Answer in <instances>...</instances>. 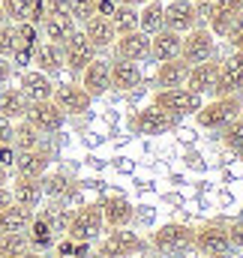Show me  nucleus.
<instances>
[{"instance_id":"obj_1","label":"nucleus","mask_w":243,"mask_h":258,"mask_svg":"<svg viewBox=\"0 0 243 258\" xmlns=\"http://www.w3.org/2000/svg\"><path fill=\"white\" fill-rule=\"evenodd\" d=\"M237 114H243V93H225V96H213L210 102H201L195 120L201 129H222Z\"/></svg>"},{"instance_id":"obj_2","label":"nucleus","mask_w":243,"mask_h":258,"mask_svg":"<svg viewBox=\"0 0 243 258\" xmlns=\"http://www.w3.org/2000/svg\"><path fill=\"white\" fill-rule=\"evenodd\" d=\"M150 243H153V249L162 252V255L180 258V255H186L189 249H195V228H189V225H183V222H168V225H162V228L153 231Z\"/></svg>"},{"instance_id":"obj_3","label":"nucleus","mask_w":243,"mask_h":258,"mask_svg":"<svg viewBox=\"0 0 243 258\" xmlns=\"http://www.w3.org/2000/svg\"><path fill=\"white\" fill-rule=\"evenodd\" d=\"M102 228H105V219H102V207H99V204L78 207V210L66 219V237H69L72 243H90Z\"/></svg>"},{"instance_id":"obj_4","label":"nucleus","mask_w":243,"mask_h":258,"mask_svg":"<svg viewBox=\"0 0 243 258\" xmlns=\"http://www.w3.org/2000/svg\"><path fill=\"white\" fill-rule=\"evenodd\" d=\"M144 249H147V243L135 231H129L126 225L123 228H111L105 234V240L99 243V255L102 258H135Z\"/></svg>"},{"instance_id":"obj_5","label":"nucleus","mask_w":243,"mask_h":258,"mask_svg":"<svg viewBox=\"0 0 243 258\" xmlns=\"http://www.w3.org/2000/svg\"><path fill=\"white\" fill-rule=\"evenodd\" d=\"M201 102H204V96H198V93H192L186 87H168V90H156L153 93V105L168 111V114H174V117L195 114L201 108Z\"/></svg>"},{"instance_id":"obj_6","label":"nucleus","mask_w":243,"mask_h":258,"mask_svg":"<svg viewBox=\"0 0 243 258\" xmlns=\"http://www.w3.org/2000/svg\"><path fill=\"white\" fill-rule=\"evenodd\" d=\"M96 57V48L90 45V39L84 36V30H72L63 39V66L75 75H81V69Z\"/></svg>"},{"instance_id":"obj_7","label":"nucleus","mask_w":243,"mask_h":258,"mask_svg":"<svg viewBox=\"0 0 243 258\" xmlns=\"http://www.w3.org/2000/svg\"><path fill=\"white\" fill-rule=\"evenodd\" d=\"M213 33L210 27H192L189 33H183V48H180V57L189 66L195 63H204L213 57Z\"/></svg>"},{"instance_id":"obj_8","label":"nucleus","mask_w":243,"mask_h":258,"mask_svg":"<svg viewBox=\"0 0 243 258\" xmlns=\"http://www.w3.org/2000/svg\"><path fill=\"white\" fill-rule=\"evenodd\" d=\"M24 120L36 129V132L48 135V132H57V129H63L66 114H63L60 108L54 105V99H45V102H30V105H27Z\"/></svg>"},{"instance_id":"obj_9","label":"nucleus","mask_w":243,"mask_h":258,"mask_svg":"<svg viewBox=\"0 0 243 258\" xmlns=\"http://www.w3.org/2000/svg\"><path fill=\"white\" fill-rule=\"evenodd\" d=\"M162 27L174 30V33H189L192 27H198V12L192 0H171L162 9Z\"/></svg>"},{"instance_id":"obj_10","label":"nucleus","mask_w":243,"mask_h":258,"mask_svg":"<svg viewBox=\"0 0 243 258\" xmlns=\"http://www.w3.org/2000/svg\"><path fill=\"white\" fill-rule=\"evenodd\" d=\"M195 249L201 255H216V252L231 249L228 225H222V222H204L201 228H195Z\"/></svg>"},{"instance_id":"obj_11","label":"nucleus","mask_w":243,"mask_h":258,"mask_svg":"<svg viewBox=\"0 0 243 258\" xmlns=\"http://www.w3.org/2000/svg\"><path fill=\"white\" fill-rule=\"evenodd\" d=\"M216 78H219V60L210 57V60L195 63L192 69H189L183 87L192 90V93H198V96H213V90H216Z\"/></svg>"},{"instance_id":"obj_12","label":"nucleus","mask_w":243,"mask_h":258,"mask_svg":"<svg viewBox=\"0 0 243 258\" xmlns=\"http://www.w3.org/2000/svg\"><path fill=\"white\" fill-rule=\"evenodd\" d=\"M174 126H177V117L162 111V108H156V105H147V108H141L132 117V129L141 132V135H159V132H168Z\"/></svg>"},{"instance_id":"obj_13","label":"nucleus","mask_w":243,"mask_h":258,"mask_svg":"<svg viewBox=\"0 0 243 258\" xmlns=\"http://www.w3.org/2000/svg\"><path fill=\"white\" fill-rule=\"evenodd\" d=\"M48 165H51V153L45 150V147H33V150H15V174H21V177H36V180H42L45 177V171H48Z\"/></svg>"},{"instance_id":"obj_14","label":"nucleus","mask_w":243,"mask_h":258,"mask_svg":"<svg viewBox=\"0 0 243 258\" xmlns=\"http://www.w3.org/2000/svg\"><path fill=\"white\" fill-rule=\"evenodd\" d=\"M225 93H243V51H234L225 63H219L213 96H225Z\"/></svg>"},{"instance_id":"obj_15","label":"nucleus","mask_w":243,"mask_h":258,"mask_svg":"<svg viewBox=\"0 0 243 258\" xmlns=\"http://www.w3.org/2000/svg\"><path fill=\"white\" fill-rule=\"evenodd\" d=\"M114 48H117V57L141 63V60L150 57V36L144 30H129V33H120L114 39Z\"/></svg>"},{"instance_id":"obj_16","label":"nucleus","mask_w":243,"mask_h":258,"mask_svg":"<svg viewBox=\"0 0 243 258\" xmlns=\"http://www.w3.org/2000/svg\"><path fill=\"white\" fill-rule=\"evenodd\" d=\"M54 105L60 108L63 114H84L87 108H90V93L81 87V84H60V87H54Z\"/></svg>"},{"instance_id":"obj_17","label":"nucleus","mask_w":243,"mask_h":258,"mask_svg":"<svg viewBox=\"0 0 243 258\" xmlns=\"http://www.w3.org/2000/svg\"><path fill=\"white\" fill-rule=\"evenodd\" d=\"M18 87H21V93H24L30 102H45V99L54 96V81H51V75H45V72H39V69H24Z\"/></svg>"},{"instance_id":"obj_18","label":"nucleus","mask_w":243,"mask_h":258,"mask_svg":"<svg viewBox=\"0 0 243 258\" xmlns=\"http://www.w3.org/2000/svg\"><path fill=\"white\" fill-rule=\"evenodd\" d=\"M81 87L90 93V99H96V96H102L108 87H111V75H108V63L105 60H99V57H93L90 63L81 69Z\"/></svg>"},{"instance_id":"obj_19","label":"nucleus","mask_w":243,"mask_h":258,"mask_svg":"<svg viewBox=\"0 0 243 258\" xmlns=\"http://www.w3.org/2000/svg\"><path fill=\"white\" fill-rule=\"evenodd\" d=\"M180 48H183V36L174 33V30H165L162 27V30H156L150 36V57L156 63L171 60V57H180Z\"/></svg>"},{"instance_id":"obj_20","label":"nucleus","mask_w":243,"mask_h":258,"mask_svg":"<svg viewBox=\"0 0 243 258\" xmlns=\"http://www.w3.org/2000/svg\"><path fill=\"white\" fill-rule=\"evenodd\" d=\"M99 207H102V219H105V225H111V228H123V225H129L132 216H135L132 201L123 198V195H111V198H105Z\"/></svg>"},{"instance_id":"obj_21","label":"nucleus","mask_w":243,"mask_h":258,"mask_svg":"<svg viewBox=\"0 0 243 258\" xmlns=\"http://www.w3.org/2000/svg\"><path fill=\"white\" fill-rule=\"evenodd\" d=\"M192 66L186 63L183 57H171V60H162L156 69V87L159 90H168V87H183L186 84V75H189Z\"/></svg>"},{"instance_id":"obj_22","label":"nucleus","mask_w":243,"mask_h":258,"mask_svg":"<svg viewBox=\"0 0 243 258\" xmlns=\"http://www.w3.org/2000/svg\"><path fill=\"white\" fill-rule=\"evenodd\" d=\"M27 105H30V99L21 93V87H0V114L3 117H9L12 123L24 120Z\"/></svg>"},{"instance_id":"obj_23","label":"nucleus","mask_w":243,"mask_h":258,"mask_svg":"<svg viewBox=\"0 0 243 258\" xmlns=\"http://www.w3.org/2000/svg\"><path fill=\"white\" fill-rule=\"evenodd\" d=\"M33 63L39 72H45V75H54L57 69H63V45L57 42H39L36 48H33Z\"/></svg>"},{"instance_id":"obj_24","label":"nucleus","mask_w":243,"mask_h":258,"mask_svg":"<svg viewBox=\"0 0 243 258\" xmlns=\"http://www.w3.org/2000/svg\"><path fill=\"white\" fill-rule=\"evenodd\" d=\"M9 192H12V201H15V204L30 207V210H33V207L42 201V195H45L42 192V183H39L36 177H21V174L15 177V183H12Z\"/></svg>"},{"instance_id":"obj_25","label":"nucleus","mask_w":243,"mask_h":258,"mask_svg":"<svg viewBox=\"0 0 243 258\" xmlns=\"http://www.w3.org/2000/svg\"><path fill=\"white\" fill-rule=\"evenodd\" d=\"M84 36L90 39L93 48H108V45L117 39V33H114L108 15H93L90 21H84Z\"/></svg>"},{"instance_id":"obj_26","label":"nucleus","mask_w":243,"mask_h":258,"mask_svg":"<svg viewBox=\"0 0 243 258\" xmlns=\"http://www.w3.org/2000/svg\"><path fill=\"white\" fill-rule=\"evenodd\" d=\"M108 75H111V84L117 90H135L141 84V69H138V63L123 60V57H117L114 63L108 66Z\"/></svg>"},{"instance_id":"obj_27","label":"nucleus","mask_w":243,"mask_h":258,"mask_svg":"<svg viewBox=\"0 0 243 258\" xmlns=\"http://www.w3.org/2000/svg\"><path fill=\"white\" fill-rule=\"evenodd\" d=\"M72 30H75V18H72L69 12H60V15L45 12V18H42V33H45V39H48V42L63 45V39H66Z\"/></svg>"},{"instance_id":"obj_28","label":"nucleus","mask_w":243,"mask_h":258,"mask_svg":"<svg viewBox=\"0 0 243 258\" xmlns=\"http://www.w3.org/2000/svg\"><path fill=\"white\" fill-rule=\"evenodd\" d=\"M33 216L36 213L30 207H21V204L12 201L9 207L0 210V234H6V231H27V225H30Z\"/></svg>"},{"instance_id":"obj_29","label":"nucleus","mask_w":243,"mask_h":258,"mask_svg":"<svg viewBox=\"0 0 243 258\" xmlns=\"http://www.w3.org/2000/svg\"><path fill=\"white\" fill-rule=\"evenodd\" d=\"M24 234L30 240V249H39L42 252V249H51L54 246V228H51V222L45 216H33Z\"/></svg>"},{"instance_id":"obj_30","label":"nucleus","mask_w":243,"mask_h":258,"mask_svg":"<svg viewBox=\"0 0 243 258\" xmlns=\"http://www.w3.org/2000/svg\"><path fill=\"white\" fill-rule=\"evenodd\" d=\"M162 9H165L162 0H147L138 9V30H144L147 36H153L156 30H162Z\"/></svg>"},{"instance_id":"obj_31","label":"nucleus","mask_w":243,"mask_h":258,"mask_svg":"<svg viewBox=\"0 0 243 258\" xmlns=\"http://www.w3.org/2000/svg\"><path fill=\"white\" fill-rule=\"evenodd\" d=\"M114 33H129V30H138V6H129V3H117L114 12L108 15Z\"/></svg>"},{"instance_id":"obj_32","label":"nucleus","mask_w":243,"mask_h":258,"mask_svg":"<svg viewBox=\"0 0 243 258\" xmlns=\"http://www.w3.org/2000/svg\"><path fill=\"white\" fill-rule=\"evenodd\" d=\"M39 138H42V132H36L27 120H18L12 126V147L15 150H33V147H39Z\"/></svg>"},{"instance_id":"obj_33","label":"nucleus","mask_w":243,"mask_h":258,"mask_svg":"<svg viewBox=\"0 0 243 258\" xmlns=\"http://www.w3.org/2000/svg\"><path fill=\"white\" fill-rule=\"evenodd\" d=\"M30 249V240L24 231H6L0 234V258H12V255H21Z\"/></svg>"},{"instance_id":"obj_34","label":"nucleus","mask_w":243,"mask_h":258,"mask_svg":"<svg viewBox=\"0 0 243 258\" xmlns=\"http://www.w3.org/2000/svg\"><path fill=\"white\" fill-rule=\"evenodd\" d=\"M0 9H3V15H6V21L18 24V21H27V18H30L33 0H0Z\"/></svg>"},{"instance_id":"obj_35","label":"nucleus","mask_w":243,"mask_h":258,"mask_svg":"<svg viewBox=\"0 0 243 258\" xmlns=\"http://www.w3.org/2000/svg\"><path fill=\"white\" fill-rule=\"evenodd\" d=\"M222 144H225V147H231L234 153H240V150H243V117H240V114L222 126Z\"/></svg>"},{"instance_id":"obj_36","label":"nucleus","mask_w":243,"mask_h":258,"mask_svg":"<svg viewBox=\"0 0 243 258\" xmlns=\"http://www.w3.org/2000/svg\"><path fill=\"white\" fill-rule=\"evenodd\" d=\"M18 48V33H15V24H0V57H12Z\"/></svg>"},{"instance_id":"obj_37","label":"nucleus","mask_w":243,"mask_h":258,"mask_svg":"<svg viewBox=\"0 0 243 258\" xmlns=\"http://www.w3.org/2000/svg\"><path fill=\"white\" fill-rule=\"evenodd\" d=\"M69 15L75 21H90L96 15V0H69Z\"/></svg>"},{"instance_id":"obj_38","label":"nucleus","mask_w":243,"mask_h":258,"mask_svg":"<svg viewBox=\"0 0 243 258\" xmlns=\"http://www.w3.org/2000/svg\"><path fill=\"white\" fill-rule=\"evenodd\" d=\"M225 42H228V48L231 51H243V12L228 24V30H225V36H222Z\"/></svg>"},{"instance_id":"obj_39","label":"nucleus","mask_w":243,"mask_h":258,"mask_svg":"<svg viewBox=\"0 0 243 258\" xmlns=\"http://www.w3.org/2000/svg\"><path fill=\"white\" fill-rule=\"evenodd\" d=\"M42 183V192H48V195H60L66 192V186H69V180L63 177V174H54V177H48V180H39Z\"/></svg>"},{"instance_id":"obj_40","label":"nucleus","mask_w":243,"mask_h":258,"mask_svg":"<svg viewBox=\"0 0 243 258\" xmlns=\"http://www.w3.org/2000/svg\"><path fill=\"white\" fill-rule=\"evenodd\" d=\"M228 240H231V246L243 249V219H240V222H231V225H228Z\"/></svg>"},{"instance_id":"obj_41","label":"nucleus","mask_w":243,"mask_h":258,"mask_svg":"<svg viewBox=\"0 0 243 258\" xmlns=\"http://www.w3.org/2000/svg\"><path fill=\"white\" fill-rule=\"evenodd\" d=\"M0 165L3 168H12L15 165V147L12 144H0Z\"/></svg>"},{"instance_id":"obj_42","label":"nucleus","mask_w":243,"mask_h":258,"mask_svg":"<svg viewBox=\"0 0 243 258\" xmlns=\"http://www.w3.org/2000/svg\"><path fill=\"white\" fill-rule=\"evenodd\" d=\"M12 126H15V123L0 114V144H12Z\"/></svg>"},{"instance_id":"obj_43","label":"nucleus","mask_w":243,"mask_h":258,"mask_svg":"<svg viewBox=\"0 0 243 258\" xmlns=\"http://www.w3.org/2000/svg\"><path fill=\"white\" fill-rule=\"evenodd\" d=\"M12 78V60L9 57H0V84H6Z\"/></svg>"},{"instance_id":"obj_44","label":"nucleus","mask_w":243,"mask_h":258,"mask_svg":"<svg viewBox=\"0 0 243 258\" xmlns=\"http://www.w3.org/2000/svg\"><path fill=\"white\" fill-rule=\"evenodd\" d=\"M114 0H96V15H111L114 12Z\"/></svg>"},{"instance_id":"obj_45","label":"nucleus","mask_w":243,"mask_h":258,"mask_svg":"<svg viewBox=\"0 0 243 258\" xmlns=\"http://www.w3.org/2000/svg\"><path fill=\"white\" fill-rule=\"evenodd\" d=\"M72 249H75V243H72L69 237L57 243V255H60V258H72Z\"/></svg>"},{"instance_id":"obj_46","label":"nucleus","mask_w":243,"mask_h":258,"mask_svg":"<svg viewBox=\"0 0 243 258\" xmlns=\"http://www.w3.org/2000/svg\"><path fill=\"white\" fill-rule=\"evenodd\" d=\"M219 6H225V9H234V12H243V0H216Z\"/></svg>"},{"instance_id":"obj_47","label":"nucleus","mask_w":243,"mask_h":258,"mask_svg":"<svg viewBox=\"0 0 243 258\" xmlns=\"http://www.w3.org/2000/svg\"><path fill=\"white\" fill-rule=\"evenodd\" d=\"M9 204H12V192H9L6 186H0V210H3V207H9Z\"/></svg>"},{"instance_id":"obj_48","label":"nucleus","mask_w":243,"mask_h":258,"mask_svg":"<svg viewBox=\"0 0 243 258\" xmlns=\"http://www.w3.org/2000/svg\"><path fill=\"white\" fill-rule=\"evenodd\" d=\"M12 258H42L36 249H27V252H21V255H12Z\"/></svg>"},{"instance_id":"obj_49","label":"nucleus","mask_w":243,"mask_h":258,"mask_svg":"<svg viewBox=\"0 0 243 258\" xmlns=\"http://www.w3.org/2000/svg\"><path fill=\"white\" fill-rule=\"evenodd\" d=\"M114 3H129V6H144L147 0H114Z\"/></svg>"},{"instance_id":"obj_50","label":"nucleus","mask_w":243,"mask_h":258,"mask_svg":"<svg viewBox=\"0 0 243 258\" xmlns=\"http://www.w3.org/2000/svg\"><path fill=\"white\" fill-rule=\"evenodd\" d=\"M204 258H234V255H231V249H225V252H216V255H204Z\"/></svg>"},{"instance_id":"obj_51","label":"nucleus","mask_w":243,"mask_h":258,"mask_svg":"<svg viewBox=\"0 0 243 258\" xmlns=\"http://www.w3.org/2000/svg\"><path fill=\"white\" fill-rule=\"evenodd\" d=\"M0 186H6V168L0 165Z\"/></svg>"},{"instance_id":"obj_52","label":"nucleus","mask_w":243,"mask_h":258,"mask_svg":"<svg viewBox=\"0 0 243 258\" xmlns=\"http://www.w3.org/2000/svg\"><path fill=\"white\" fill-rule=\"evenodd\" d=\"M0 24H6V15H3V9H0Z\"/></svg>"},{"instance_id":"obj_53","label":"nucleus","mask_w":243,"mask_h":258,"mask_svg":"<svg viewBox=\"0 0 243 258\" xmlns=\"http://www.w3.org/2000/svg\"><path fill=\"white\" fill-rule=\"evenodd\" d=\"M135 258H153V255H144V252H141V255H135Z\"/></svg>"},{"instance_id":"obj_54","label":"nucleus","mask_w":243,"mask_h":258,"mask_svg":"<svg viewBox=\"0 0 243 258\" xmlns=\"http://www.w3.org/2000/svg\"><path fill=\"white\" fill-rule=\"evenodd\" d=\"M192 3H201V0H192Z\"/></svg>"},{"instance_id":"obj_55","label":"nucleus","mask_w":243,"mask_h":258,"mask_svg":"<svg viewBox=\"0 0 243 258\" xmlns=\"http://www.w3.org/2000/svg\"><path fill=\"white\" fill-rule=\"evenodd\" d=\"M240 159H243V150H240Z\"/></svg>"}]
</instances>
